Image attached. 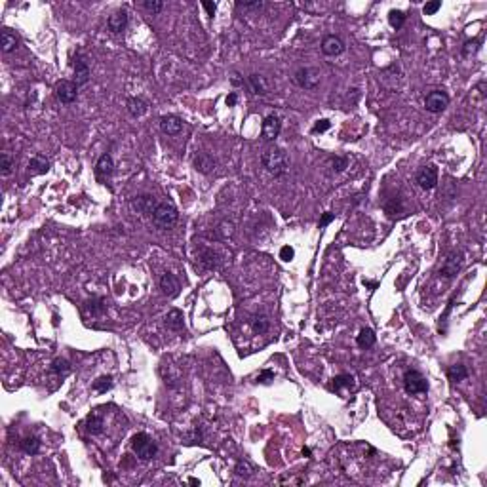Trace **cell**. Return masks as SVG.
Masks as SVG:
<instances>
[{
    "label": "cell",
    "instance_id": "cell-1",
    "mask_svg": "<svg viewBox=\"0 0 487 487\" xmlns=\"http://www.w3.org/2000/svg\"><path fill=\"white\" fill-rule=\"evenodd\" d=\"M261 162H263V168H265L270 175H274V177H280V175L287 173V170H289V156H287V152H285L284 149H280V147H270V149L265 150L261 156Z\"/></svg>",
    "mask_w": 487,
    "mask_h": 487
},
{
    "label": "cell",
    "instance_id": "cell-2",
    "mask_svg": "<svg viewBox=\"0 0 487 487\" xmlns=\"http://www.w3.org/2000/svg\"><path fill=\"white\" fill-rule=\"evenodd\" d=\"M177 219H179V211H177V208L173 204H158L154 211H152V223L160 231L173 229L175 223H177Z\"/></svg>",
    "mask_w": 487,
    "mask_h": 487
},
{
    "label": "cell",
    "instance_id": "cell-3",
    "mask_svg": "<svg viewBox=\"0 0 487 487\" xmlns=\"http://www.w3.org/2000/svg\"><path fill=\"white\" fill-rule=\"evenodd\" d=\"M132 449L141 461H150L158 453V445L149 434L139 432V434H135L132 438Z\"/></svg>",
    "mask_w": 487,
    "mask_h": 487
},
{
    "label": "cell",
    "instance_id": "cell-4",
    "mask_svg": "<svg viewBox=\"0 0 487 487\" xmlns=\"http://www.w3.org/2000/svg\"><path fill=\"white\" fill-rule=\"evenodd\" d=\"M404 388L407 394L417 396V394H425L428 392V381L427 377L417 371V369H407L404 375Z\"/></svg>",
    "mask_w": 487,
    "mask_h": 487
},
{
    "label": "cell",
    "instance_id": "cell-5",
    "mask_svg": "<svg viewBox=\"0 0 487 487\" xmlns=\"http://www.w3.org/2000/svg\"><path fill=\"white\" fill-rule=\"evenodd\" d=\"M293 82L297 84L299 88H303V90H314L320 84V71L314 67L299 69L295 73V76H293Z\"/></svg>",
    "mask_w": 487,
    "mask_h": 487
},
{
    "label": "cell",
    "instance_id": "cell-6",
    "mask_svg": "<svg viewBox=\"0 0 487 487\" xmlns=\"http://www.w3.org/2000/svg\"><path fill=\"white\" fill-rule=\"evenodd\" d=\"M447 107H449V95L442 90L430 91L427 95V99H425V109L432 114L443 113Z\"/></svg>",
    "mask_w": 487,
    "mask_h": 487
},
{
    "label": "cell",
    "instance_id": "cell-7",
    "mask_svg": "<svg viewBox=\"0 0 487 487\" xmlns=\"http://www.w3.org/2000/svg\"><path fill=\"white\" fill-rule=\"evenodd\" d=\"M55 98H57V101L65 103V105L75 103L78 99V86L73 80H59L55 84Z\"/></svg>",
    "mask_w": 487,
    "mask_h": 487
},
{
    "label": "cell",
    "instance_id": "cell-8",
    "mask_svg": "<svg viewBox=\"0 0 487 487\" xmlns=\"http://www.w3.org/2000/svg\"><path fill=\"white\" fill-rule=\"evenodd\" d=\"M417 183L420 188L425 190H432L438 187V168L434 164H428L425 168H420L417 173Z\"/></svg>",
    "mask_w": 487,
    "mask_h": 487
},
{
    "label": "cell",
    "instance_id": "cell-9",
    "mask_svg": "<svg viewBox=\"0 0 487 487\" xmlns=\"http://www.w3.org/2000/svg\"><path fill=\"white\" fill-rule=\"evenodd\" d=\"M280 132H282V122H280V118H278L276 114H269V116L265 118L261 127L263 141H274L278 135H280Z\"/></svg>",
    "mask_w": 487,
    "mask_h": 487
},
{
    "label": "cell",
    "instance_id": "cell-10",
    "mask_svg": "<svg viewBox=\"0 0 487 487\" xmlns=\"http://www.w3.org/2000/svg\"><path fill=\"white\" fill-rule=\"evenodd\" d=\"M113 173H114V160L109 152H105V154L99 156L98 164H95V175H98L99 181L105 183L107 179H111Z\"/></svg>",
    "mask_w": 487,
    "mask_h": 487
},
{
    "label": "cell",
    "instance_id": "cell-11",
    "mask_svg": "<svg viewBox=\"0 0 487 487\" xmlns=\"http://www.w3.org/2000/svg\"><path fill=\"white\" fill-rule=\"evenodd\" d=\"M345 52V42L341 40L335 35H328V37L322 40V53L328 55V57H335V55H341Z\"/></svg>",
    "mask_w": 487,
    "mask_h": 487
},
{
    "label": "cell",
    "instance_id": "cell-12",
    "mask_svg": "<svg viewBox=\"0 0 487 487\" xmlns=\"http://www.w3.org/2000/svg\"><path fill=\"white\" fill-rule=\"evenodd\" d=\"M461 267H463V255L461 253H451L447 259H445V263H443L442 270H440V274H442L443 278H455L457 276V272L461 270Z\"/></svg>",
    "mask_w": 487,
    "mask_h": 487
},
{
    "label": "cell",
    "instance_id": "cell-13",
    "mask_svg": "<svg viewBox=\"0 0 487 487\" xmlns=\"http://www.w3.org/2000/svg\"><path fill=\"white\" fill-rule=\"evenodd\" d=\"M90 67H88V61L84 59L82 55H78L75 61V84L80 88V86H86L90 82Z\"/></svg>",
    "mask_w": 487,
    "mask_h": 487
},
{
    "label": "cell",
    "instance_id": "cell-14",
    "mask_svg": "<svg viewBox=\"0 0 487 487\" xmlns=\"http://www.w3.org/2000/svg\"><path fill=\"white\" fill-rule=\"evenodd\" d=\"M160 129L166 135H177L183 129V120L179 116H175V114H166V116L160 118Z\"/></svg>",
    "mask_w": 487,
    "mask_h": 487
},
{
    "label": "cell",
    "instance_id": "cell-15",
    "mask_svg": "<svg viewBox=\"0 0 487 487\" xmlns=\"http://www.w3.org/2000/svg\"><path fill=\"white\" fill-rule=\"evenodd\" d=\"M160 289H162V293L168 295V297H175L181 289L179 280L173 276L172 272H166V274H162V278H160Z\"/></svg>",
    "mask_w": 487,
    "mask_h": 487
},
{
    "label": "cell",
    "instance_id": "cell-16",
    "mask_svg": "<svg viewBox=\"0 0 487 487\" xmlns=\"http://www.w3.org/2000/svg\"><path fill=\"white\" fill-rule=\"evenodd\" d=\"M247 86H249V90L253 91L255 95H267L270 91V84L267 82V78L263 75H249Z\"/></svg>",
    "mask_w": 487,
    "mask_h": 487
},
{
    "label": "cell",
    "instance_id": "cell-17",
    "mask_svg": "<svg viewBox=\"0 0 487 487\" xmlns=\"http://www.w3.org/2000/svg\"><path fill=\"white\" fill-rule=\"evenodd\" d=\"M215 166H217L215 158L208 154V152H198L194 156V168L200 173H211L215 170Z\"/></svg>",
    "mask_w": 487,
    "mask_h": 487
},
{
    "label": "cell",
    "instance_id": "cell-18",
    "mask_svg": "<svg viewBox=\"0 0 487 487\" xmlns=\"http://www.w3.org/2000/svg\"><path fill=\"white\" fill-rule=\"evenodd\" d=\"M156 206L158 202L154 200V196H137V198L132 200V208L137 210L139 213H150L152 215V211H154Z\"/></svg>",
    "mask_w": 487,
    "mask_h": 487
},
{
    "label": "cell",
    "instance_id": "cell-19",
    "mask_svg": "<svg viewBox=\"0 0 487 487\" xmlns=\"http://www.w3.org/2000/svg\"><path fill=\"white\" fill-rule=\"evenodd\" d=\"M103 428H105L103 417H101L98 411H91L90 415H88V419H86V430H88V434L98 436L103 432Z\"/></svg>",
    "mask_w": 487,
    "mask_h": 487
},
{
    "label": "cell",
    "instance_id": "cell-20",
    "mask_svg": "<svg viewBox=\"0 0 487 487\" xmlns=\"http://www.w3.org/2000/svg\"><path fill=\"white\" fill-rule=\"evenodd\" d=\"M126 109H127V113H129V116L139 118V116H143V114L147 113L149 103H147L145 99H141V98H129V99H127V103H126Z\"/></svg>",
    "mask_w": 487,
    "mask_h": 487
},
{
    "label": "cell",
    "instance_id": "cell-21",
    "mask_svg": "<svg viewBox=\"0 0 487 487\" xmlns=\"http://www.w3.org/2000/svg\"><path fill=\"white\" fill-rule=\"evenodd\" d=\"M109 29L113 33H122L127 27V14L126 10H116L111 17H109Z\"/></svg>",
    "mask_w": 487,
    "mask_h": 487
},
{
    "label": "cell",
    "instance_id": "cell-22",
    "mask_svg": "<svg viewBox=\"0 0 487 487\" xmlns=\"http://www.w3.org/2000/svg\"><path fill=\"white\" fill-rule=\"evenodd\" d=\"M50 172V162L48 158L42 156V154H35V156L29 160V173L33 175H42V173Z\"/></svg>",
    "mask_w": 487,
    "mask_h": 487
},
{
    "label": "cell",
    "instance_id": "cell-23",
    "mask_svg": "<svg viewBox=\"0 0 487 487\" xmlns=\"http://www.w3.org/2000/svg\"><path fill=\"white\" fill-rule=\"evenodd\" d=\"M0 46H2V52L4 53L14 52L17 48V37H15L14 30L8 29V27L2 29V33H0Z\"/></svg>",
    "mask_w": 487,
    "mask_h": 487
},
{
    "label": "cell",
    "instance_id": "cell-24",
    "mask_svg": "<svg viewBox=\"0 0 487 487\" xmlns=\"http://www.w3.org/2000/svg\"><path fill=\"white\" fill-rule=\"evenodd\" d=\"M166 326L173 331H181L185 328V318H183V312L179 308H172L168 316H166Z\"/></svg>",
    "mask_w": 487,
    "mask_h": 487
},
{
    "label": "cell",
    "instance_id": "cell-25",
    "mask_svg": "<svg viewBox=\"0 0 487 487\" xmlns=\"http://www.w3.org/2000/svg\"><path fill=\"white\" fill-rule=\"evenodd\" d=\"M234 472H236V476H240V478H251V476L257 472V466H255L251 461L242 459V461H238L236 466H234Z\"/></svg>",
    "mask_w": 487,
    "mask_h": 487
},
{
    "label": "cell",
    "instance_id": "cell-26",
    "mask_svg": "<svg viewBox=\"0 0 487 487\" xmlns=\"http://www.w3.org/2000/svg\"><path fill=\"white\" fill-rule=\"evenodd\" d=\"M375 341H377L375 331L369 330V328H364V330L358 333V337H356V345L360 346V348H371V346L375 345Z\"/></svg>",
    "mask_w": 487,
    "mask_h": 487
},
{
    "label": "cell",
    "instance_id": "cell-27",
    "mask_svg": "<svg viewBox=\"0 0 487 487\" xmlns=\"http://www.w3.org/2000/svg\"><path fill=\"white\" fill-rule=\"evenodd\" d=\"M447 377H449L451 382H461L468 377V369H466V366H463V364H453V366H449V369H447Z\"/></svg>",
    "mask_w": 487,
    "mask_h": 487
},
{
    "label": "cell",
    "instance_id": "cell-28",
    "mask_svg": "<svg viewBox=\"0 0 487 487\" xmlns=\"http://www.w3.org/2000/svg\"><path fill=\"white\" fill-rule=\"evenodd\" d=\"M19 445H21L23 453H27V455H37L38 451H40V440H38L37 436H27V438H23Z\"/></svg>",
    "mask_w": 487,
    "mask_h": 487
},
{
    "label": "cell",
    "instance_id": "cell-29",
    "mask_svg": "<svg viewBox=\"0 0 487 487\" xmlns=\"http://www.w3.org/2000/svg\"><path fill=\"white\" fill-rule=\"evenodd\" d=\"M50 371L63 379V377H67V375L71 373V364H69L65 358H55V360L52 362V366H50Z\"/></svg>",
    "mask_w": 487,
    "mask_h": 487
},
{
    "label": "cell",
    "instance_id": "cell-30",
    "mask_svg": "<svg viewBox=\"0 0 487 487\" xmlns=\"http://www.w3.org/2000/svg\"><path fill=\"white\" fill-rule=\"evenodd\" d=\"M105 301L101 299V297H95V299L88 301L86 305H84V310L88 312V314L91 316H101L103 312H105Z\"/></svg>",
    "mask_w": 487,
    "mask_h": 487
},
{
    "label": "cell",
    "instance_id": "cell-31",
    "mask_svg": "<svg viewBox=\"0 0 487 487\" xmlns=\"http://www.w3.org/2000/svg\"><path fill=\"white\" fill-rule=\"evenodd\" d=\"M352 386H354V377L348 373L337 375V377L333 379V382H331V390H335V392H339L341 388H352Z\"/></svg>",
    "mask_w": 487,
    "mask_h": 487
},
{
    "label": "cell",
    "instance_id": "cell-32",
    "mask_svg": "<svg viewBox=\"0 0 487 487\" xmlns=\"http://www.w3.org/2000/svg\"><path fill=\"white\" fill-rule=\"evenodd\" d=\"M251 328H253L255 333H267L270 330V318L265 314H257L251 318Z\"/></svg>",
    "mask_w": 487,
    "mask_h": 487
},
{
    "label": "cell",
    "instance_id": "cell-33",
    "mask_svg": "<svg viewBox=\"0 0 487 487\" xmlns=\"http://www.w3.org/2000/svg\"><path fill=\"white\" fill-rule=\"evenodd\" d=\"M113 384H114V381H113L111 375H101L98 381H93V386H91V388L95 390L98 394H105L107 390L113 388Z\"/></svg>",
    "mask_w": 487,
    "mask_h": 487
},
{
    "label": "cell",
    "instance_id": "cell-34",
    "mask_svg": "<svg viewBox=\"0 0 487 487\" xmlns=\"http://www.w3.org/2000/svg\"><path fill=\"white\" fill-rule=\"evenodd\" d=\"M202 265L206 267V269H217L219 263H221V259H219V253L217 251H211V249H206L202 253Z\"/></svg>",
    "mask_w": 487,
    "mask_h": 487
},
{
    "label": "cell",
    "instance_id": "cell-35",
    "mask_svg": "<svg viewBox=\"0 0 487 487\" xmlns=\"http://www.w3.org/2000/svg\"><path fill=\"white\" fill-rule=\"evenodd\" d=\"M480 46H481V40H480V38H472V40H466L465 46H463V55H465V57H472V55H476V53L480 52Z\"/></svg>",
    "mask_w": 487,
    "mask_h": 487
},
{
    "label": "cell",
    "instance_id": "cell-36",
    "mask_svg": "<svg viewBox=\"0 0 487 487\" xmlns=\"http://www.w3.org/2000/svg\"><path fill=\"white\" fill-rule=\"evenodd\" d=\"M388 23L390 27H394V29H402L405 23V14L402 10H392L388 14Z\"/></svg>",
    "mask_w": 487,
    "mask_h": 487
},
{
    "label": "cell",
    "instance_id": "cell-37",
    "mask_svg": "<svg viewBox=\"0 0 487 487\" xmlns=\"http://www.w3.org/2000/svg\"><path fill=\"white\" fill-rule=\"evenodd\" d=\"M384 211H386L388 217H394L396 213H400V211H402V202H400V198H390L388 202L384 204Z\"/></svg>",
    "mask_w": 487,
    "mask_h": 487
},
{
    "label": "cell",
    "instance_id": "cell-38",
    "mask_svg": "<svg viewBox=\"0 0 487 487\" xmlns=\"http://www.w3.org/2000/svg\"><path fill=\"white\" fill-rule=\"evenodd\" d=\"M143 8L149 12V14L156 15L162 12V8H164V2H160V0H145L143 2Z\"/></svg>",
    "mask_w": 487,
    "mask_h": 487
},
{
    "label": "cell",
    "instance_id": "cell-39",
    "mask_svg": "<svg viewBox=\"0 0 487 487\" xmlns=\"http://www.w3.org/2000/svg\"><path fill=\"white\" fill-rule=\"evenodd\" d=\"M331 168L335 170V172H345L346 168H348V158L346 156H331Z\"/></svg>",
    "mask_w": 487,
    "mask_h": 487
},
{
    "label": "cell",
    "instance_id": "cell-40",
    "mask_svg": "<svg viewBox=\"0 0 487 487\" xmlns=\"http://www.w3.org/2000/svg\"><path fill=\"white\" fill-rule=\"evenodd\" d=\"M12 170H14V160L8 152H2V175L8 177L12 173Z\"/></svg>",
    "mask_w": 487,
    "mask_h": 487
},
{
    "label": "cell",
    "instance_id": "cell-41",
    "mask_svg": "<svg viewBox=\"0 0 487 487\" xmlns=\"http://www.w3.org/2000/svg\"><path fill=\"white\" fill-rule=\"evenodd\" d=\"M440 8H442V2H440V0H432V2H427V4H425L423 12H425V15H434Z\"/></svg>",
    "mask_w": 487,
    "mask_h": 487
},
{
    "label": "cell",
    "instance_id": "cell-42",
    "mask_svg": "<svg viewBox=\"0 0 487 487\" xmlns=\"http://www.w3.org/2000/svg\"><path fill=\"white\" fill-rule=\"evenodd\" d=\"M330 127H331V122L322 118V120H318L314 126H312V134H323V132H328Z\"/></svg>",
    "mask_w": 487,
    "mask_h": 487
},
{
    "label": "cell",
    "instance_id": "cell-43",
    "mask_svg": "<svg viewBox=\"0 0 487 487\" xmlns=\"http://www.w3.org/2000/svg\"><path fill=\"white\" fill-rule=\"evenodd\" d=\"M295 257V249H293L291 246H284L282 249H280V259L285 263H289Z\"/></svg>",
    "mask_w": 487,
    "mask_h": 487
},
{
    "label": "cell",
    "instance_id": "cell-44",
    "mask_svg": "<svg viewBox=\"0 0 487 487\" xmlns=\"http://www.w3.org/2000/svg\"><path fill=\"white\" fill-rule=\"evenodd\" d=\"M236 8H244V10H261L263 2H236Z\"/></svg>",
    "mask_w": 487,
    "mask_h": 487
},
{
    "label": "cell",
    "instance_id": "cell-45",
    "mask_svg": "<svg viewBox=\"0 0 487 487\" xmlns=\"http://www.w3.org/2000/svg\"><path fill=\"white\" fill-rule=\"evenodd\" d=\"M335 219V213H330V211H326L322 215V219H320V229H323V226H328Z\"/></svg>",
    "mask_w": 487,
    "mask_h": 487
},
{
    "label": "cell",
    "instance_id": "cell-46",
    "mask_svg": "<svg viewBox=\"0 0 487 487\" xmlns=\"http://www.w3.org/2000/svg\"><path fill=\"white\" fill-rule=\"evenodd\" d=\"M202 6H204V10L208 12V15H215V10H217V4H211V2H206V0H204V2H202Z\"/></svg>",
    "mask_w": 487,
    "mask_h": 487
},
{
    "label": "cell",
    "instance_id": "cell-47",
    "mask_svg": "<svg viewBox=\"0 0 487 487\" xmlns=\"http://www.w3.org/2000/svg\"><path fill=\"white\" fill-rule=\"evenodd\" d=\"M236 101H238V95H236L234 91L226 95V105H229V107H234V105H236Z\"/></svg>",
    "mask_w": 487,
    "mask_h": 487
},
{
    "label": "cell",
    "instance_id": "cell-48",
    "mask_svg": "<svg viewBox=\"0 0 487 487\" xmlns=\"http://www.w3.org/2000/svg\"><path fill=\"white\" fill-rule=\"evenodd\" d=\"M272 377H274V373H272L270 369H267V371H263V373L259 375V381H261V382H267V379H272Z\"/></svg>",
    "mask_w": 487,
    "mask_h": 487
},
{
    "label": "cell",
    "instance_id": "cell-49",
    "mask_svg": "<svg viewBox=\"0 0 487 487\" xmlns=\"http://www.w3.org/2000/svg\"><path fill=\"white\" fill-rule=\"evenodd\" d=\"M231 82L234 84V86H244V78H240V75H233V78H231Z\"/></svg>",
    "mask_w": 487,
    "mask_h": 487
},
{
    "label": "cell",
    "instance_id": "cell-50",
    "mask_svg": "<svg viewBox=\"0 0 487 487\" xmlns=\"http://www.w3.org/2000/svg\"><path fill=\"white\" fill-rule=\"evenodd\" d=\"M364 284H366L367 287H377V282H367V280H364Z\"/></svg>",
    "mask_w": 487,
    "mask_h": 487
},
{
    "label": "cell",
    "instance_id": "cell-51",
    "mask_svg": "<svg viewBox=\"0 0 487 487\" xmlns=\"http://www.w3.org/2000/svg\"><path fill=\"white\" fill-rule=\"evenodd\" d=\"M188 481H190V483H192V485H200V481L196 480V478H190V480H188Z\"/></svg>",
    "mask_w": 487,
    "mask_h": 487
},
{
    "label": "cell",
    "instance_id": "cell-52",
    "mask_svg": "<svg viewBox=\"0 0 487 487\" xmlns=\"http://www.w3.org/2000/svg\"><path fill=\"white\" fill-rule=\"evenodd\" d=\"M303 455H307V457H310V449H308V447H305V449H303Z\"/></svg>",
    "mask_w": 487,
    "mask_h": 487
}]
</instances>
